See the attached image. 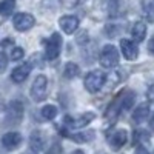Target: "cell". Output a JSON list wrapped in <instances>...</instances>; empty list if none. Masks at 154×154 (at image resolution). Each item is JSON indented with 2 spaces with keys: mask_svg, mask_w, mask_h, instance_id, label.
Returning <instances> with one entry per match:
<instances>
[{
  "mask_svg": "<svg viewBox=\"0 0 154 154\" xmlns=\"http://www.w3.org/2000/svg\"><path fill=\"white\" fill-rule=\"evenodd\" d=\"M120 51L126 60H136L139 57V48L134 42L128 40V38H122L120 40Z\"/></svg>",
  "mask_w": 154,
  "mask_h": 154,
  "instance_id": "cell-9",
  "label": "cell"
},
{
  "mask_svg": "<svg viewBox=\"0 0 154 154\" xmlns=\"http://www.w3.org/2000/svg\"><path fill=\"white\" fill-rule=\"evenodd\" d=\"M148 53L154 56V35L149 38V42H148Z\"/></svg>",
  "mask_w": 154,
  "mask_h": 154,
  "instance_id": "cell-26",
  "label": "cell"
},
{
  "mask_svg": "<svg viewBox=\"0 0 154 154\" xmlns=\"http://www.w3.org/2000/svg\"><path fill=\"white\" fill-rule=\"evenodd\" d=\"M142 9L149 22H154V0H142Z\"/></svg>",
  "mask_w": 154,
  "mask_h": 154,
  "instance_id": "cell-20",
  "label": "cell"
},
{
  "mask_svg": "<svg viewBox=\"0 0 154 154\" xmlns=\"http://www.w3.org/2000/svg\"><path fill=\"white\" fill-rule=\"evenodd\" d=\"M62 45H63V38L59 32H53L51 37L45 43V57L48 60H56L60 56L62 51Z\"/></svg>",
  "mask_w": 154,
  "mask_h": 154,
  "instance_id": "cell-4",
  "label": "cell"
},
{
  "mask_svg": "<svg viewBox=\"0 0 154 154\" xmlns=\"http://www.w3.org/2000/svg\"><path fill=\"white\" fill-rule=\"evenodd\" d=\"M128 142V133L125 130H116L108 136V143L112 149H120Z\"/></svg>",
  "mask_w": 154,
  "mask_h": 154,
  "instance_id": "cell-8",
  "label": "cell"
},
{
  "mask_svg": "<svg viewBox=\"0 0 154 154\" xmlns=\"http://www.w3.org/2000/svg\"><path fill=\"white\" fill-rule=\"evenodd\" d=\"M6 66H8V57L5 53H0V74L5 72Z\"/></svg>",
  "mask_w": 154,
  "mask_h": 154,
  "instance_id": "cell-24",
  "label": "cell"
},
{
  "mask_svg": "<svg viewBox=\"0 0 154 154\" xmlns=\"http://www.w3.org/2000/svg\"><path fill=\"white\" fill-rule=\"evenodd\" d=\"M149 116V105L148 103H140L133 111V122L134 123H143Z\"/></svg>",
  "mask_w": 154,
  "mask_h": 154,
  "instance_id": "cell-13",
  "label": "cell"
},
{
  "mask_svg": "<svg viewBox=\"0 0 154 154\" xmlns=\"http://www.w3.org/2000/svg\"><path fill=\"white\" fill-rule=\"evenodd\" d=\"M136 154H149V151H148L143 145H137V148H136Z\"/></svg>",
  "mask_w": 154,
  "mask_h": 154,
  "instance_id": "cell-25",
  "label": "cell"
},
{
  "mask_svg": "<svg viewBox=\"0 0 154 154\" xmlns=\"http://www.w3.org/2000/svg\"><path fill=\"white\" fill-rule=\"evenodd\" d=\"M29 72H31V65L26 62V63H23V65H20V66L12 69L11 79H12V82H16V83H22V82H25L28 79Z\"/></svg>",
  "mask_w": 154,
  "mask_h": 154,
  "instance_id": "cell-12",
  "label": "cell"
},
{
  "mask_svg": "<svg viewBox=\"0 0 154 154\" xmlns=\"http://www.w3.org/2000/svg\"><path fill=\"white\" fill-rule=\"evenodd\" d=\"M59 25L62 31L65 34H72L77 28H79V19L74 16H63L59 19Z\"/></svg>",
  "mask_w": 154,
  "mask_h": 154,
  "instance_id": "cell-11",
  "label": "cell"
},
{
  "mask_svg": "<svg viewBox=\"0 0 154 154\" xmlns=\"http://www.w3.org/2000/svg\"><path fill=\"white\" fill-rule=\"evenodd\" d=\"M99 60H100V65L106 68V69H112L119 65V49L116 48L114 45H106L102 48L100 51V56H99Z\"/></svg>",
  "mask_w": 154,
  "mask_h": 154,
  "instance_id": "cell-2",
  "label": "cell"
},
{
  "mask_svg": "<svg viewBox=\"0 0 154 154\" xmlns=\"http://www.w3.org/2000/svg\"><path fill=\"white\" fill-rule=\"evenodd\" d=\"M23 56H25L23 48L16 46V48L11 49V59H12V60H20V59H23Z\"/></svg>",
  "mask_w": 154,
  "mask_h": 154,
  "instance_id": "cell-22",
  "label": "cell"
},
{
  "mask_svg": "<svg viewBox=\"0 0 154 154\" xmlns=\"http://www.w3.org/2000/svg\"><path fill=\"white\" fill-rule=\"evenodd\" d=\"M22 154H38V152H37L35 149H32V148H31V149H26V151L22 152Z\"/></svg>",
  "mask_w": 154,
  "mask_h": 154,
  "instance_id": "cell-27",
  "label": "cell"
},
{
  "mask_svg": "<svg viewBox=\"0 0 154 154\" xmlns=\"http://www.w3.org/2000/svg\"><path fill=\"white\" fill-rule=\"evenodd\" d=\"M106 80V74L105 72H102L99 69H94V71H89L86 75H85V79H83V85H85V89L88 93H97L99 89L103 86Z\"/></svg>",
  "mask_w": 154,
  "mask_h": 154,
  "instance_id": "cell-3",
  "label": "cell"
},
{
  "mask_svg": "<svg viewBox=\"0 0 154 154\" xmlns=\"http://www.w3.org/2000/svg\"><path fill=\"white\" fill-rule=\"evenodd\" d=\"M29 145H31V148L35 149V151L43 149V146H45V137H43L42 131H32V133H31Z\"/></svg>",
  "mask_w": 154,
  "mask_h": 154,
  "instance_id": "cell-15",
  "label": "cell"
},
{
  "mask_svg": "<svg viewBox=\"0 0 154 154\" xmlns=\"http://www.w3.org/2000/svg\"><path fill=\"white\" fill-rule=\"evenodd\" d=\"M16 9V0H2L0 2V16L8 17Z\"/></svg>",
  "mask_w": 154,
  "mask_h": 154,
  "instance_id": "cell-17",
  "label": "cell"
},
{
  "mask_svg": "<svg viewBox=\"0 0 154 154\" xmlns=\"http://www.w3.org/2000/svg\"><path fill=\"white\" fill-rule=\"evenodd\" d=\"M40 114H42V117L45 120H53V119H56V116L59 114V109H57L56 105H45L42 108Z\"/></svg>",
  "mask_w": 154,
  "mask_h": 154,
  "instance_id": "cell-19",
  "label": "cell"
},
{
  "mask_svg": "<svg viewBox=\"0 0 154 154\" xmlns=\"http://www.w3.org/2000/svg\"><path fill=\"white\" fill-rule=\"evenodd\" d=\"M85 2V0H62V5L65 8H75Z\"/></svg>",
  "mask_w": 154,
  "mask_h": 154,
  "instance_id": "cell-23",
  "label": "cell"
},
{
  "mask_svg": "<svg viewBox=\"0 0 154 154\" xmlns=\"http://www.w3.org/2000/svg\"><path fill=\"white\" fill-rule=\"evenodd\" d=\"M149 128H151V130L154 131V116H152V117H151V120H149Z\"/></svg>",
  "mask_w": 154,
  "mask_h": 154,
  "instance_id": "cell-28",
  "label": "cell"
},
{
  "mask_svg": "<svg viewBox=\"0 0 154 154\" xmlns=\"http://www.w3.org/2000/svg\"><path fill=\"white\" fill-rule=\"evenodd\" d=\"M31 99L34 102H43L46 99V94H48V79L45 75H37V79L32 82V86H31Z\"/></svg>",
  "mask_w": 154,
  "mask_h": 154,
  "instance_id": "cell-5",
  "label": "cell"
},
{
  "mask_svg": "<svg viewBox=\"0 0 154 154\" xmlns=\"http://www.w3.org/2000/svg\"><path fill=\"white\" fill-rule=\"evenodd\" d=\"M134 99H136V94L133 91H123L122 94H119L116 97L111 105L108 106L106 112H105V119L108 122V125H112L116 120H117L119 114L125 109H130L134 103Z\"/></svg>",
  "mask_w": 154,
  "mask_h": 154,
  "instance_id": "cell-1",
  "label": "cell"
},
{
  "mask_svg": "<svg viewBox=\"0 0 154 154\" xmlns=\"http://www.w3.org/2000/svg\"><path fill=\"white\" fill-rule=\"evenodd\" d=\"M72 154H85V152H83V151H82V149H77V151H74V152H72Z\"/></svg>",
  "mask_w": 154,
  "mask_h": 154,
  "instance_id": "cell-29",
  "label": "cell"
},
{
  "mask_svg": "<svg viewBox=\"0 0 154 154\" xmlns=\"http://www.w3.org/2000/svg\"><path fill=\"white\" fill-rule=\"evenodd\" d=\"M94 117H96L94 112H85V114L79 116V117H69V116H66L65 123H66V126L72 128V130H79V128L86 126L91 120H94Z\"/></svg>",
  "mask_w": 154,
  "mask_h": 154,
  "instance_id": "cell-7",
  "label": "cell"
},
{
  "mask_svg": "<svg viewBox=\"0 0 154 154\" xmlns=\"http://www.w3.org/2000/svg\"><path fill=\"white\" fill-rule=\"evenodd\" d=\"M131 35L136 42H143L146 37V25L143 22H136L131 26Z\"/></svg>",
  "mask_w": 154,
  "mask_h": 154,
  "instance_id": "cell-14",
  "label": "cell"
},
{
  "mask_svg": "<svg viewBox=\"0 0 154 154\" xmlns=\"http://www.w3.org/2000/svg\"><path fill=\"white\" fill-rule=\"evenodd\" d=\"M12 23H14V28L17 31L25 32V31H29L35 25V19H34V16L28 14V12H19L12 19Z\"/></svg>",
  "mask_w": 154,
  "mask_h": 154,
  "instance_id": "cell-6",
  "label": "cell"
},
{
  "mask_svg": "<svg viewBox=\"0 0 154 154\" xmlns=\"http://www.w3.org/2000/svg\"><path fill=\"white\" fill-rule=\"evenodd\" d=\"M146 142H149V134L145 130H136L134 131V143L137 145H145Z\"/></svg>",
  "mask_w": 154,
  "mask_h": 154,
  "instance_id": "cell-21",
  "label": "cell"
},
{
  "mask_svg": "<svg viewBox=\"0 0 154 154\" xmlns=\"http://www.w3.org/2000/svg\"><path fill=\"white\" fill-rule=\"evenodd\" d=\"M20 143H22V134L17 133V131H9V133H6V134L2 137V145H3V148H6V149H9V151L19 148Z\"/></svg>",
  "mask_w": 154,
  "mask_h": 154,
  "instance_id": "cell-10",
  "label": "cell"
},
{
  "mask_svg": "<svg viewBox=\"0 0 154 154\" xmlns=\"http://www.w3.org/2000/svg\"><path fill=\"white\" fill-rule=\"evenodd\" d=\"M94 134H96V131H86V133H77V134H72V136H69L74 142H77V143H86V142H91V140L94 139Z\"/></svg>",
  "mask_w": 154,
  "mask_h": 154,
  "instance_id": "cell-18",
  "label": "cell"
},
{
  "mask_svg": "<svg viewBox=\"0 0 154 154\" xmlns=\"http://www.w3.org/2000/svg\"><path fill=\"white\" fill-rule=\"evenodd\" d=\"M79 74H80V68L74 62H68L65 65V68H63V75H65L66 79H75Z\"/></svg>",
  "mask_w": 154,
  "mask_h": 154,
  "instance_id": "cell-16",
  "label": "cell"
}]
</instances>
